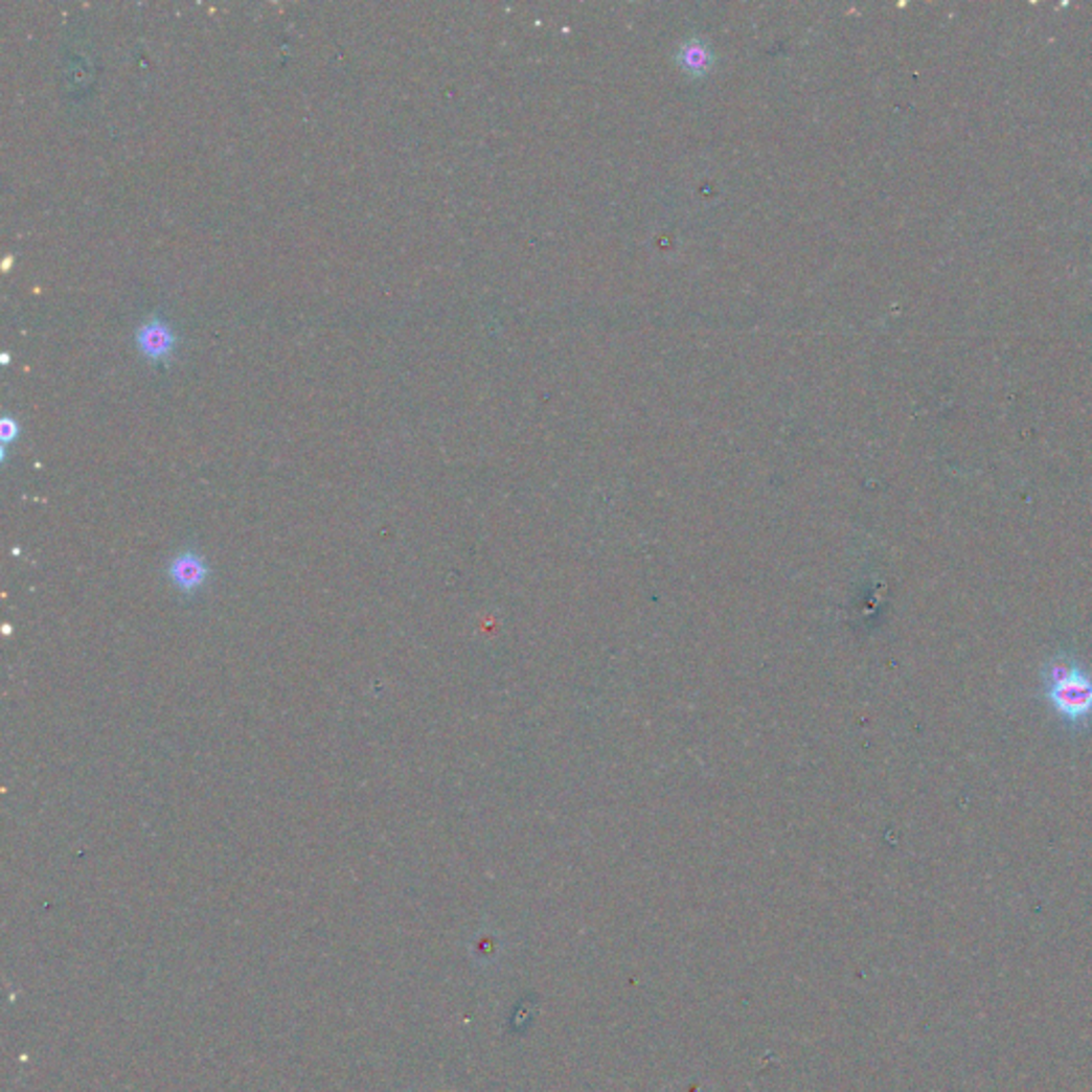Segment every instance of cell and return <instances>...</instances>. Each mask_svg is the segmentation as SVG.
<instances>
[{"label":"cell","mask_w":1092,"mask_h":1092,"mask_svg":"<svg viewBox=\"0 0 1092 1092\" xmlns=\"http://www.w3.org/2000/svg\"><path fill=\"white\" fill-rule=\"evenodd\" d=\"M18 433H20V425H18V420H14L12 416H5L3 423H0V435H3V440L9 442V440L16 438Z\"/></svg>","instance_id":"cell-5"},{"label":"cell","mask_w":1092,"mask_h":1092,"mask_svg":"<svg viewBox=\"0 0 1092 1092\" xmlns=\"http://www.w3.org/2000/svg\"><path fill=\"white\" fill-rule=\"evenodd\" d=\"M1044 698L1073 730L1092 724V675L1075 658H1054L1042 673Z\"/></svg>","instance_id":"cell-1"},{"label":"cell","mask_w":1092,"mask_h":1092,"mask_svg":"<svg viewBox=\"0 0 1092 1092\" xmlns=\"http://www.w3.org/2000/svg\"><path fill=\"white\" fill-rule=\"evenodd\" d=\"M135 340H137L141 355L147 357L150 361H160V359L169 357L176 350V342H178L172 324L158 316H150L145 322L139 324Z\"/></svg>","instance_id":"cell-2"},{"label":"cell","mask_w":1092,"mask_h":1092,"mask_svg":"<svg viewBox=\"0 0 1092 1092\" xmlns=\"http://www.w3.org/2000/svg\"><path fill=\"white\" fill-rule=\"evenodd\" d=\"M207 578H209V568L199 553L182 551L169 564V581L184 595H192V593L201 591L205 587Z\"/></svg>","instance_id":"cell-3"},{"label":"cell","mask_w":1092,"mask_h":1092,"mask_svg":"<svg viewBox=\"0 0 1092 1092\" xmlns=\"http://www.w3.org/2000/svg\"><path fill=\"white\" fill-rule=\"evenodd\" d=\"M681 65L689 73H706V69L711 67V53H708V49L698 45L696 41H689L681 49Z\"/></svg>","instance_id":"cell-4"}]
</instances>
